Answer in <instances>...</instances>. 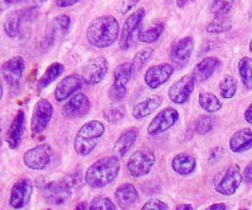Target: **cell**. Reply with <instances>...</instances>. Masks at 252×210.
I'll return each mask as SVG.
<instances>
[{
  "instance_id": "cell-1",
  "label": "cell",
  "mask_w": 252,
  "mask_h": 210,
  "mask_svg": "<svg viewBox=\"0 0 252 210\" xmlns=\"http://www.w3.org/2000/svg\"><path fill=\"white\" fill-rule=\"evenodd\" d=\"M86 41L95 48H108L121 36L120 22L112 15H102L91 20L86 27Z\"/></svg>"
},
{
  "instance_id": "cell-2",
  "label": "cell",
  "mask_w": 252,
  "mask_h": 210,
  "mask_svg": "<svg viewBox=\"0 0 252 210\" xmlns=\"http://www.w3.org/2000/svg\"><path fill=\"white\" fill-rule=\"evenodd\" d=\"M121 171V162L117 156H106L89 166L85 172V182L91 188H103L112 183Z\"/></svg>"
},
{
  "instance_id": "cell-3",
  "label": "cell",
  "mask_w": 252,
  "mask_h": 210,
  "mask_svg": "<svg viewBox=\"0 0 252 210\" xmlns=\"http://www.w3.org/2000/svg\"><path fill=\"white\" fill-rule=\"evenodd\" d=\"M105 134V124L101 120H89L83 124L74 138V150L79 156H88L95 150Z\"/></svg>"
},
{
  "instance_id": "cell-4",
  "label": "cell",
  "mask_w": 252,
  "mask_h": 210,
  "mask_svg": "<svg viewBox=\"0 0 252 210\" xmlns=\"http://www.w3.org/2000/svg\"><path fill=\"white\" fill-rule=\"evenodd\" d=\"M244 181L243 174L239 165H230L226 167L221 174L218 175L214 182V188L217 193L221 196H233L236 193L239 187L241 186Z\"/></svg>"
},
{
  "instance_id": "cell-5",
  "label": "cell",
  "mask_w": 252,
  "mask_h": 210,
  "mask_svg": "<svg viewBox=\"0 0 252 210\" xmlns=\"http://www.w3.org/2000/svg\"><path fill=\"white\" fill-rule=\"evenodd\" d=\"M144 16L145 9L144 7H139L126 19L120 36V47L122 51H128L133 46L135 39H138V36L140 33L139 30L140 26H142L143 20H144Z\"/></svg>"
},
{
  "instance_id": "cell-6",
  "label": "cell",
  "mask_w": 252,
  "mask_h": 210,
  "mask_svg": "<svg viewBox=\"0 0 252 210\" xmlns=\"http://www.w3.org/2000/svg\"><path fill=\"white\" fill-rule=\"evenodd\" d=\"M154 151L149 148H142L130 155L127 162V169L133 177H144L150 174L153 166L155 165Z\"/></svg>"
},
{
  "instance_id": "cell-7",
  "label": "cell",
  "mask_w": 252,
  "mask_h": 210,
  "mask_svg": "<svg viewBox=\"0 0 252 210\" xmlns=\"http://www.w3.org/2000/svg\"><path fill=\"white\" fill-rule=\"evenodd\" d=\"M54 107L48 100L41 98L33 107L31 118V132L33 135H38L46 130L53 117Z\"/></svg>"
},
{
  "instance_id": "cell-8",
  "label": "cell",
  "mask_w": 252,
  "mask_h": 210,
  "mask_svg": "<svg viewBox=\"0 0 252 210\" xmlns=\"http://www.w3.org/2000/svg\"><path fill=\"white\" fill-rule=\"evenodd\" d=\"M52 157H53L52 148L48 144H39L25 152L24 164L30 170L41 171L51 164Z\"/></svg>"
},
{
  "instance_id": "cell-9",
  "label": "cell",
  "mask_w": 252,
  "mask_h": 210,
  "mask_svg": "<svg viewBox=\"0 0 252 210\" xmlns=\"http://www.w3.org/2000/svg\"><path fill=\"white\" fill-rule=\"evenodd\" d=\"M108 73V61L105 57L90 59L81 69V78L86 85H97Z\"/></svg>"
},
{
  "instance_id": "cell-10",
  "label": "cell",
  "mask_w": 252,
  "mask_h": 210,
  "mask_svg": "<svg viewBox=\"0 0 252 210\" xmlns=\"http://www.w3.org/2000/svg\"><path fill=\"white\" fill-rule=\"evenodd\" d=\"M180 118V113L176 108L166 107L158 112V115L150 120L148 125V134L155 137L171 129L177 123Z\"/></svg>"
},
{
  "instance_id": "cell-11",
  "label": "cell",
  "mask_w": 252,
  "mask_h": 210,
  "mask_svg": "<svg viewBox=\"0 0 252 210\" xmlns=\"http://www.w3.org/2000/svg\"><path fill=\"white\" fill-rule=\"evenodd\" d=\"M197 80L194 79L193 74H186L181 76L177 81H175L169 89V98L176 105H184L191 97L192 92L194 91Z\"/></svg>"
},
{
  "instance_id": "cell-12",
  "label": "cell",
  "mask_w": 252,
  "mask_h": 210,
  "mask_svg": "<svg viewBox=\"0 0 252 210\" xmlns=\"http://www.w3.org/2000/svg\"><path fill=\"white\" fill-rule=\"evenodd\" d=\"M37 15V7L32 6L29 9L20 10V11H12L7 15L4 22V31L11 38L19 36L20 30L24 22L34 19Z\"/></svg>"
},
{
  "instance_id": "cell-13",
  "label": "cell",
  "mask_w": 252,
  "mask_h": 210,
  "mask_svg": "<svg viewBox=\"0 0 252 210\" xmlns=\"http://www.w3.org/2000/svg\"><path fill=\"white\" fill-rule=\"evenodd\" d=\"M174 73L175 66L171 63H161L158 64V65H152L145 71L144 81L148 88L155 90V89L164 85L166 81H169Z\"/></svg>"
},
{
  "instance_id": "cell-14",
  "label": "cell",
  "mask_w": 252,
  "mask_h": 210,
  "mask_svg": "<svg viewBox=\"0 0 252 210\" xmlns=\"http://www.w3.org/2000/svg\"><path fill=\"white\" fill-rule=\"evenodd\" d=\"M33 186L29 179H21L12 186L10 192L9 204L14 209H22L29 204L31 199Z\"/></svg>"
},
{
  "instance_id": "cell-15",
  "label": "cell",
  "mask_w": 252,
  "mask_h": 210,
  "mask_svg": "<svg viewBox=\"0 0 252 210\" xmlns=\"http://www.w3.org/2000/svg\"><path fill=\"white\" fill-rule=\"evenodd\" d=\"M91 110V102L88 96L83 92L75 93L69 98L68 102L62 108V115L65 118H80L88 115Z\"/></svg>"
},
{
  "instance_id": "cell-16",
  "label": "cell",
  "mask_w": 252,
  "mask_h": 210,
  "mask_svg": "<svg viewBox=\"0 0 252 210\" xmlns=\"http://www.w3.org/2000/svg\"><path fill=\"white\" fill-rule=\"evenodd\" d=\"M70 189L64 181L49 182L43 187V197L47 203L52 206H61L70 198Z\"/></svg>"
},
{
  "instance_id": "cell-17",
  "label": "cell",
  "mask_w": 252,
  "mask_h": 210,
  "mask_svg": "<svg viewBox=\"0 0 252 210\" xmlns=\"http://www.w3.org/2000/svg\"><path fill=\"white\" fill-rule=\"evenodd\" d=\"M83 84L84 80L81 75H79V74H70V75L65 76V78H63L59 81L56 88V91H54V97H56L58 102L68 100L70 96H73L74 93L81 90Z\"/></svg>"
},
{
  "instance_id": "cell-18",
  "label": "cell",
  "mask_w": 252,
  "mask_h": 210,
  "mask_svg": "<svg viewBox=\"0 0 252 210\" xmlns=\"http://www.w3.org/2000/svg\"><path fill=\"white\" fill-rule=\"evenodd\" d=\"M25 66H26V64H25V59L22 57L16 56L7 59L1 66L2 78L9 85H17L21 81L22 75H24Z\"/></svg>"
},
{
  "instance_id": "cell-19",
  "label": "cell",
  "mask_w": 252,
  "mask_h": 210,
  "mask_svg": "<svg viewBox=\"0 0 252 210\" xmlns=\"http://www.w3.org/2000/svg\"><path fill=\"white\" fill-rule=\"evenodd\" d=\"M194 49V39L193 37L186 36L184 38L179 39L176 43L172 46L170 57L171 60L179 66L186 65L189 61L192 56V52Z\"/></svg>"
},
{
  "instance_id": "cell-20",
  "label": "cell",
  "mask_w": 252,
  "mask_h": 210,
  "mask_svg": "<svg viewBox=\"0 0 252 210\" xmlns=\"http://www.w3.org/2000/svg\"><path fill=\"white\" fill-rule=\"evenodd\" d=\"M25 120H26V118H25L24 111H17L11 124H10L6 135V142L10 149H17V147L21 143L22 135H24L25 132Z\"/></svg>"
},
{
  "instance_id": "cell-21",
  "label": "cell",
  "mask_w": 252,
  "mask_h": 210,
  "mask_svg": "<svg viewBox=\"0 0 252 210\" xmlns=\"http://www.w3.org/2000/svg\"><path fill=\"white\" fill-rule=\"evenodd\" d=\"M138 137H139V132L135 128H130V129L125 130L118 137L115 145H113V154H115V156H117L118 159L125 157L127 155V152L132 149L133 145L135 144Z\"/></svg>"
},
{
  "instance_id": "cell-22",
  "label": "cell",
  "mask_w": 252,
  "mask_h": 210,
  "mask_svg": "<svg viewBox=\"0 0 252 210\" xmlns=\"http://www.w3.org/2000/svg\"><path fill=\"white\" fill-rule=\"evenodd\" d=\"M220 65V59L216 58V57H207L196 64L192 74H193L197 83H203V81L208 80Z\"/></svg>"
},
{
  "instance_id": "cell-23",
  "label": "cell",
  "mask_w": 252,
  "mask_h": 210,
  "mask_svg": "<svg viewBox=\"0 0 252 210\" xmlns=\"http://www.w3.org/2000/svg\"><path fill=\"white\" fill-rule=\"evenodd\" d=\"M229 148L233 152L240 154L252 148V130L250 128H243L234 133L229 140Z\"/></svg>"
},
{
  "instance_id": "cell-24",
  "label": "cell",
  "mask_w": 252,
  "mask_h": 210,
  "mask_svg": "<svg viewBox=\"0 0 252 210\" xmlns=\"http://www.w3.org/2000/svg\"><path fill=\"white\" fill-rule=\"evenodd\" d=\"M172 170L180 176H189L197 169V160L192 155L181 152L172 159Z\"/></svg>"
},
{
  "instance_id": "cell-25",
  "label": "cell",
  "mask_w": 252,
  "mask_h": 210,
  "mask_svg": "<svg viewBox=\"0 0 252 210\" xmlns=\"http://www.w3.org/2000/svg\"><path fill=\"white\" fill-rule=\"evenodd\" d=\"M161 105V96H150V97L145 98L144 101H142V102L137 103V105L134 106V108H133L132 111V115L135 120H144L148 116L152 115L153 112H155Z\"/></svg>"
},
{
  "instance_id": "cell-26",
  "label": "cell",
  "mask_w": 252,
  "mask_h": 210,
  "mask_svg": "<svg viewBox=\"0 0 252 210\" xmlns=\"http://www.w3.org/2000/svg\"><path fill=\"white\" fill-rule=\"evenodd\" d=\"M115 198L121 208H128L138 201V191L132 183H122L116 188Z\"/></svg>"
},
{
  "instance_id": "cell-27",
  "label": "cell",
  "mask_w": 252,
  "mask_h": 210,
  "mask_svg": "<svg viewBox=\"0 0 252 210\" xmlns=\"http://www.w3.org/2000/svg\"><path fill=\"white\" fill-rule=\"evenodd\" d=\"M63 71H64L63 64L59 63V61H54V63H52L51 65L46 69L43 75L39 78L38 85H37L38 91H42L43 89H46L47 86L51 85L52 83H54V81H56L57 79L63 74Z\"/></svg>"
},
{
  "instance_id": "cell-28",
  "label": "cell",
  "mask_w": 252,
  "mask_h": 210,
  "mask_svg": "<svg viewBox=\"0 0 252 210\" xmlns=\"http://www.w3.org/2000/svg\"><path fill=\"white\" fill-rule=\"evenodd\" d=\"M198 102L199 106L202 107V110H204L208 113H216L219 112L223 107V103L217 97V95L212 92H207V91H202L199 92L198 96Z\"/></svg>"
},
{
  "instance_id": "cell-29",
  "label": "cell",
  "mask_w": 252,
  "mask_h": 210,
  "mask_svg": "<svg viewBox=\"0 0 252 210\" xmlns=\"http://www.w3.org/2000/svg\"><path fill=\"white\" fill-rule=\"evenodd\" d=\"M126 116V107L121 102H112L103 108V118L108 123L121 122Z\"/></svg>"
},
{
  "instance_id": "cell-30",
  "label": "cell",
  "mask_w": 252,
  "mask_h": 210,
  "mask_svg": "<svg viewBox=\"0 0 252 210\" xmlns=\"http://www.w3.org/2000/svg\"><path fill=\"white\" fill-rule=\"evenodd\" d=\"M238 71L244 86L248 90H252V58L244 57L238 63Z\"/></svg>"
},
{
  "instance_id": "cell-31",
  "label": "cell",
  "mask_w": 252,
  "mask_h": 210,
  "mask_svg": "<svg viewBox=\"0 0 252 210\" xmlns=\"http://www.w3.org/2000/svg\"><path fill=\"white\" fill-rule=\"evenodd\" d=\"M238 92V81L234 76L225 75L219 83V93L224 100H230Z\"/></svg>"
},
{
  "instance_id": "cell-32",
  "label": "cell",
  "mask_w": 252,
  "mask_h": 210,
  "mask_svg": "<svg viewBox=\"0 0 252 210\" xmlns=\"http://www.w3.org/2000/svg\"><path fill=\"white\" fill-rule=\"evenodd\" d=\"M133 75V68L130 63L118 64L113 71V83L127 86Z\"/></svg>"
},
{
  "instance_id": "cell-33",
  "label": "cell",
  "mask_w": 252,
  "mask_h": 210,
  "mask_svg": "<svg viewBox=\"0 0 252 210\" xmlns=\"http://www.w3.org/2000/svg\"><path fill=\"white\" fill-rule=\"evenodd\" d=\"M153 56H154V49L148 47V48L140 49L139 52L134 54V57L132 58V68L133 73H137V71H140L150 60H152Z\"/></svg>"
},
{
  "instance_id": "cell-34",
  "label": "cell",
  "mask_w": 252,
  "mask_h": 210,
  "mask_svg": "<svg viewBox=\"0 0 252 210\" xmlns=\"http://www.w3.org/2000/svg\"><path fill=\"white\" fill-rule=\"evenodd\" d=\"M164 24L159 22V24H155L154 26L149 27L148 30H144V31H140L139 36H138V41L142 42V43H155L158 39L161 37L162 32H164Z\"/></svg>"
},
{
  "instance_id": "cell-35",
  "label": "cell",
  "mask_w": 252,
  "mask_h": 210,
  "mask_svg": "<svg viewBox=\"0 0 252 210\" xmlns=\"http://www.w3.org/2000/svg\"><path fill=\"white\" fill-rule=\"evenodd\" d=\"M231 29V20L228 16H217L213 21L207 25L209 33H224Z\"/></svg>"
},
{
  "instance_id": "cell-36",
  "label": "cell",
  "mask_w": 252,
  "mask_h": 210,
  "mask_svg": "<svg viewBox=\"0 0 252 210\" xmlns=\"http://www.w3.org/2000/svg\"><path fill=\"white\" fill-rule=\"evenodd\" d=\"M235 0H211V12L214 16H228Z\"/></svg>"
},
{
  "instance_id": "cell-37",
  "label": "cell",
  "mask_w": 252,
  "mask_h": 210,
  "mask_svg": "<svg viewBox=\"0 0 252 210\" xmlns=\"http://www.w3.org/2000/svg\"><path fill=\"white\" fill-rule=\"evenodd\" d=\"M70 29V17L68 15H58L52 20V31L57 34L68 33Z\"/></svg>"
},
{
  "instance_id": "cell-38",
  "label": "cell",
  "mask_w": 252,
  "mask_h": 210,
  "mask_svg": "<svg viewBox=\"0 0 252 210\" xmlns=\"http://www.w3.org/2000/svg\"><path fill=\"white\" fill-rule=\"evenodd\" d=\"M89 210H118L116 204L111 201L108 197L105 196H96L91 201Z\"/></svg>"
},
{
  "instance_id": "cell-39",
  "label": "cell",
  "mask_w": 252,
  "mask_h": 210,
  "mask_svg": "<svg viewBox=\"0 0 252 210\" xmlns=\"http://www.w3.org/2000/svg\"><path fill=\"white\" fill-rule=\"evenodd\" d=\"M214 127V118L211 117V116H202L197 120L196 122V133L199 135L208 134Z\"/></svg>"
},
{
  "instance_id": "cell-40",
  "label": "cell",
  "mask_w": 252,
  "mask_h": 210,
  "mask_svg": "<svg viewBox=\"0 0 252 210\" xmlns=\"http://www.w3.org/2000/svg\"><path fill=\"white\" fill-rule=\"evenodd\" d=\"M127 96V86L113 83L108 89V97L113 102H121Z\"/></svg>"
},
{
  "instance_id": "cell-41",
  "label": "cell",
  "mask_w": 252,
  "mask_h": 210,
  "mask_svg": "<svg viewBox=\"0 0 252 210\" xmlns=\"http://www.w3.org/2000/svg\"><path fill=\"white\" fill-rule=\"evenodd\" d=\"M142 210H169V207L160 199H150L142 207Z\"/></svg>"
},
{
  "instance_id": "cell-42",
  "label": "cell",
  "mask_w": 252,
  "mask_h": 210,
  "mask_svg": "<svg viewBox=\"0 0 252 210\" xmlns=\"http://www.w3.org/2000/svg\"><path fill=\"white\" fill-rule=\"evenodd\" d=\"M223 152H224L223 148H221L220 145L214 147L213 149H211V151H209V156H208L209 165L218 164V162L221 160V157H223Z\"/></svg>"
},
{
  "instance_id": "cell-43",
  "label": "cell",
  "mask_w": 252,
  "mask_h": 210,
  "mask_svg": "<svg viewBox=\"0 0 252 210\" xmlns=\"http://www.w3.org/2000/svg\"><path fill=\"white\" fill-rule=\"evenodd\" d=\"M64 182H65L66 184H68L70 188H74V187H78L81 184V175H80V171L79 172H74V174H70L69 176L65 177V180H64Z\"/></svg>"
},
{
  "instance_id": "cell-44",
  "label": "cell",
  "mask_w": 252,
  "mask_h": 210,
  "mask_svg": "<svg viewBox=\"0 0 252 210\" xmlns=\"http://www.w3.org/2000/svg\"><path fill=\"white\" fill-rule=\"evenodd\" d=\"M139 1L140 0H122L120 5V12L122 15L128 14Z\"/></svg>"
},
{
  "instance_id": "cell-45",
  "label": "cell",
  "mask_w": 252,
  "mask_h": 210,
  "mask_svg": "<svg viewBox=\"0 0 252 210\" xmlns=\"http://www.w3.org/2000/svg\"><path fill=\"white\" fill-rule=\"evenodd\" d=\"M243 177H244V182H245V183H248V184L252 183V161L245 167V171H244Z\"/></svg>"
},
{
  "instance_id": "cell-46",
  "label": "cell",
  "mask_w": 252,
  "mask_h": 210,
  "mask_svg": "<svg viewBox=\"0 0 252 210\" xmlns=\"http://www.w3.org/2000/svg\"><path fill=\"white\" fill-rule=\"evenodd\" d=\"M79 1H80V0H56V5L58 7L64 9V7L73 6V5H75L76 2H79Z\"/></svg>"
},
{
  "instance_id": "cell-47",
  "label": "cell",
  "mask_w": 252,
  "mask_h": 210,
  "mask_svg": "<svg viewBox=\"0 0 252 210\" xmlns=\"http://www.w3.org/2000/svg\"><path fill=\"white\" fill-rule=\"evenodd\" d=\"M244 117H245V120L248 123H250L252 125V102L249 105V107L246 108L245 113H244Z\"/></svg>"
},
{
  "instance_id": "cell-48",
  "label": "cell",
  "mask_w": 252,
  "mask_h": 210,
  "mask_svg": "<svg viewBox=\"0 0 252 210\" xmlns=\"http://www.w3.org/2000/svg\"><path fill=\"white\" fill-rule=\"evenodd\" d=\"M204 210H226V206L224 203H216L209 206L208 208Z\"/></svg>"
},
{
  "instance_id": "cell-49",
  "label": "cell",
  "mask_w": 252,
  "mask_h": 210,
  "mask_svg": "<svg viewBox=\"0 0 252 210\" xmlns=\"http://www.w3.org/2000/svg\"><path fill=\"white\" fill-rule=\"evenodd\" d=\"M174 210H194L192 204H180Z\"/></svg>"
},
{
  "instance_id": "cell-50",
  "label": "cell",
  "mask_w": 252,
  "mask_h": 210,
  "mask_svg": "<svg viewBox=\"0 0 252 210\" xmlns=\"http://www.w3.org/2000/svg\"><path fill=\"white\" fill-rule=\"evenodd\" d=\"M27 1V0H4L5 4L7 5H12V4H20V2Z\"/></svg>"
},
{
  "instance_id": "cell-51",
  "label": "cell",
  "mask_w": 252,
  "mask_h": 210,
  "mask_svg": "<svg viewBox=\"0 0 252 210\" xmlns=\"http://www.w3.org/2000/svg\"><path fill=\"white\" fill-rule=\"evenodd\" d=\"M74 210H88V206H86L85 202H83V203H79Z\"/></svg>"
},
{
  "instance_id": "cell-52",
  "label": "cell",
  "mask_w": 252,
  "mask_h": 210,
  "mask_svg": "<svg viewBox=\"0 0 252 210\" xmlns=\"http://www.w3.org/2000/svg\"><path fill=\"white\" fill-rule=\"evenodd\" d=\"M187 2H189V0H176V4H177V6H179V7L186 6Z\"/></svg>"
},
{
  "instance_id": "cell-53",
  "label": "cell",
  "mask_w": 252,
  "mask_h": 210,
  "mask_svg": "<svg viewBox=\"0 0 252 210\" xmlns=\"http://www.w3.org/2000/svg\"><path fill=\"white\" fill-rule=\"evenodd\" d=\"M47 0H32V2H33V6H38V5L43 4V2H46Z\"/></svg>"
},
{
  "instance_id": "cell-54",
  "label": "cell",
  "mask_w": 252,
  "mask_h": 210,
  "mask_svg": "<svg viewBox=\"0 0 252 210\" xmlns=\"http://www.w3.org/2000/svg\"><path fill=\"white\" fill-rule=\"evenodd\" d=\"M249 48H250V51L252 52V38H251V41H250V43H249Z\"/></svg>"
},
{
  "instance_id": "cell-55",
  "label": "cell",
  "mask_w": 252,
  "mask_h": 210,
  "mask_svg": "<svg viewBox=\"0 0 252 210\" xmlns=\"http://www.w3.org/2000/svg\"><path fill=\"white\" fill-rule=\"evenodd\" d=\"M250 20H251V22H252V10L250 11Z\"/></svg>"
},
{
  "instance_id": "cell-56",
  "label": "cell",
  "mask_w": 252,
  "mask_h": 210,
  "mask_svg": "<svg viewBox=\"0 0 252 210\" xmlns=\"http://www.w3.org/2000/svg\"><path fill=\"white\" fill-rule=\"evenodd\" d=\"M239 210H249V209H246V208H241V209H239Z\"/></svg>"
},
{
  "instance_id": "cell-57",
  "label": "cell",
  "mask_w": 252,
  "mask_h": 210,
  "mask_svg": "<svg viewBox=\"0 0 252 210\" xmlns=\"http://www.w3.org/2000/svg\"><path fill=\"white\" fill-rule=\"evenodd\" d=\"M46 210H52V209H46Z\"/></svg>"
},
{
  "instance_id": "cell-58",
  "label": "cell",
  "mask_w": 252,
  "mask_h": 210,
  "mask_svg": "<svg viewBox=\"0 0 252 210\" xmlns=\"http://www.w3.org/2000/svg\"><path fill=\"white\" fill-rule=\"evenodd\" d=\"M192 1H194V0H192Z\"/></svg>"
}]
</instances>
